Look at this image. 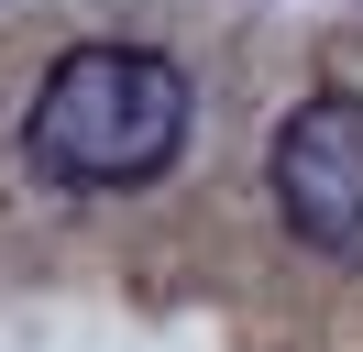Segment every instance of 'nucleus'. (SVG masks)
<instances>
[{
  "label": "nucleus",
  "mask_w": 363,
  "mask_h": 352,
  "mask_svg": "<svg viewBox=\"0 0 363 352\" xmlns=\"http://www.w3.org/2000/svg\"><path fill=\"white\" fill-rule=\"evenodd\" d=\"M264 187L308 253H341V264L363 253V88H319L275 121Z\"/></svg>",
  "instance_id": "2"
},
{
  "label": "nucleus",
  "mask_w": 363,
  "mask_h": 352,
  "mask_svg": "<svg viewBox=\"0 0 363 352\" xmlns=\"http://www.w3.org/2000/svg\"><path fill=\"white\" fill-rule=\"evenodd\" d=\"M177 143H187V77L155 44H77V55H55V77L33 88V110H23L33 176L89 187V198L165 176Z\"/></svg>",
  "instance_id": "1"
}]
</instances>
